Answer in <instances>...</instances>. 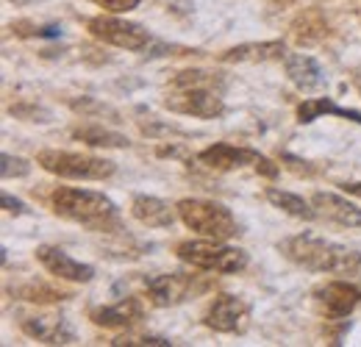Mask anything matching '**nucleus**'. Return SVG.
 Listing matches in <instances>:
<instances>
[{"mask_svg":"<svg viewBox=\"0 0 361 347\" xmlns=\"http://www.w3.org/2000/svg\"><path fill=\"white\" fill-rule=\"evenodd\" d=\"M283 253L289 261H295L298 267L312 269V272H334V275H348V278L361 275L359 250H350V248L322 239L317 233H300V236L286 239Z\"/></svg>","mask_w":361,"mask_h":347,"instance_id":"f257e3e1","label":"nucleus"},{"mask_svg":"<svg viewBox=\"0 0 361 347\" xmlns=\"http://www.w3.org/2000/svg\"><path fill=\"white\" fill-rule=\"evenodd\" d=\"M164 106L176 114L200 117V120H214L226 111V100L217 87V78L203 70L178 73L170 92L164 95Z\"/></svg>","mask_w":361,"mask_h":347,"instance_id":"f03ea898","label":"nucleus"},{"mask_svg":"<svg viewBox=\"0 0 361 347\" xmlns=\"http://www.w3.org/2000/svg\"><path fill=\"white\" fill-rule=\"evenodd\" d=\"M50 203H53V212L59 217L94 228V231H103L109 222H117V206L103 192L61 186L53 192Z\"/></svg>","mask_w":361,"mask_h":347,"instance_id":"7ed1b4c3","label":"nucleus"},{"mask_svg":"<svg viewBox=\"0 0 361 347\" xmlns=\"http://www.w3.org/2000/svg\"><path fill=\"white\" fill-rule=\"evenodd\" d=\"M178 214L183 225L206 239H220L228 242L231 236L239 233V225L233 214L217 200H203V197H183L178 203Z\"/></svg>","mask_w":361,"mask_h":347,"instance_id":"20e7f679","label":"nucleus"},{"mask_svg":"<svg viewBox=\"0 0 361 347\" xmlns=\"http://www.w3.org/2000/svg\"><path fill=\"white\" fill-rule=\"evenodd\" d=\"M37 164L67 181H106L114 175V162L90 156V153H67V150H39Z\"/></svg>","mask_w":361,"mask_h":347,"instance_id":"39448f33","label":"nucleus"},{"mask_svg":"<svg viewBox=\"0 0 361 347\" xmlns=\"http://www.w3.org/2000/svg\"><path fill=\"white\" fill-rule=\"evenodd\" d=\"M180 261L206 269V272H242L247 267V253L242 248H231L220 239H195L180 242L176 248Z\"/></svg>","mask_w":361,"mask_h":347,"instance_id":"423d86ee","label":"nucleus"},{"mask_svg":"<svg viewBox=\"0 0 361 347\" xmlns=\"http://www.w3.org/2000/svg\"><path fill=\"white\" fill-rule=\"evenodd\" d=\"M197 162L209 170H217V173H228V170H242V167H253L256 173L275 178L278 167L272 164L267 156H262L259 150H250V147H236V145H228V142H217L206 150L197 153Z\"/></svg>","mask_w":361,"mask_h":347,"instance_id":"0eeeda50","label":"nucleus"},{"mask_svg":"<svg viewBox=\"0 0 361 347\" xmlns=\"http://www.w3.org/2000/svg\"><path fill=\"white\" fill-rule=\"evenodd\" d=\"M90 34L94 39L123 50H145L150 44V31L139 23L123 20V17H94L90 20Z\"/></svg>","mask_w":361,"mask_h":347,"instance_id":"6e6552de","label":"nucleus"},{"mask_svg":"<svg viewBox=\"0 0 361 347\" xmlns=\"http://www.w3.org/2000/svg\"><path fill=\"white\" fill-rule=\"evenodd\" d=\"M247 317L250 308L242 298L236 295H220L214 298V303L206 311V328L217 331V334H242L247 328Z\"/></svg>","mask_w":361,"mask_h":347,"instance_id":"1a4fd4ad","label":"nucleus"},{"mask_svg":"<svg viewBox=\"0 0 361 347\" xmlns=\"http://www.w3.org/2000/svg\"><path fill=\"white\" fill-rule=\"evenodd\" d=\"M314 300L325 317L345 319L356 308H361V289L348 284V281H331V284L314 289Z\"/></svg>","mask_w":361,"mask_h":347,"instance_id":"9d476101","label":"nucleus"},{"mask_svg":"<svg viewBox=\"0 0 361 347\" xmlns=\"http://www.w3.org/2000/svg\"><path fill=\"white\" fill-rule=\"evenodd\" d=\"M23 334L37 339V342H45V345H73L75 342V331L73 325L61 317V314H34V317H25L20 322Z\"/></svg>","mask_w":361,"mask_h":347,"instance_id":"9b49d317","label":"nucleus"},{"mask_svg":"<svg viewBox=\"0 0 361 347\" xmlns=\"http://www.w3.org/2000/svg\"><path fill=\"white\" fill-rule=\"evenodd\" d=\"M37 259L42 261L50 275L61 278V281H73V284H90L94 278V267L90 264H81L73 256H67L61 248H53V245H42L37 248Z\"/></svg>","mask_w":361,"mask_h":347,"instance_id":"f8f14e48","label":"nucleus"},{"mask_svg":"<svg viewBox=\"0 0 361 347\" xmlns=\"http://www.w3.org/2000/svg\"><path fill=\"white\" fill-rule=\"evenodd\" d=\"M192 292V278L189 275H150L145 278V295L147 300L159 308H170V305H178L189 298Z\"/></svg>","mask_w":361,"mask_h":347,"instance_id":"ddd939ff","label":"nucleus"},{"mask_svg":"<svg viewBox=\"0 0 361 347\" xmlns=\"http://www.w3.org/2000/svg\"><path fill=\"white\" fill-rule=\"evenodd\" d=\"M283 70H286V78L300 92H319V89L328 87L322 67L317 64V59L306 56V53H286Z\"/></svg>","mask_w":361,"mask_h":347,"instance_id":"4468645a","label":"nucleus"},{"mask_svg":"<svg viewBox=\"0 0 361 347\" xmlns=\"http://www.w3.org/2000/svg\"><path fill=\"white\" fill-rule=\"evenodd\" d=\"M312 203L317 209V217H325L336 225H345V228H361V209L356 203H350L348 197L334 195V192H317Z\"/></svg>","mask_w":361,"mask_h":347,"instance_id":"2eb2a0df","label":"nucleus"},{"mask_svg":"<svg viewBox=\"0 0 361 347\" xmlns=\"http://www.w3.org/2000/svg\"><path fill=\"white\" fill-rule=\"evenodd\" d=\"M131 214L147 228H170L180 217L178 206H170L167 200L153 195H136L131 200Z\"/></svg>","mask_w":361,"mask_h":347,"instance_id":"dca6fc26","label":"nucleus"},{"mask_svg":"<svg viewBox=\"0 0 361 347\" xmlns=\"http://www.w3.org/2000/svg\"><path fill=\"white\" fill-rule=\"evenodd\" d=\"M286 59L283 42H245L220 53V61L226 64H264V61H281Z\"/></svg>","mask_w":361,"mask_h":347,"instance_id":"f3484780","label":"nucleus"},{"mask_svg":"<svg viewBox=\"0 0 361 347\" xmlns=\"http://www.w3.org/2000/svg\"><path fill=\"white\" fill-rule=\"evenodd\" d=\"M90 317L94 325H103V328H128L136 319H142V305H139V300L128 298V300H120L114 305L94 308Z\"/></svg>","mask_w":361,"mask_h":347,"instance_id":"a211bd4d","label":"nucleus"},{"mask_svg":"<svg viewBox=\"0 0 361 347\" xmlns=\"http://www.w3.org/2000/svg\"><path fill=\"white\" fill-rule=\"evenodd\" d=\"M319 114H336V117H345V120L359 123L361 126L359 111H353V109H342V106H336V103L328 100V97H312V100H303V103L298 106V123H314Z\"/></svg>","mask_w":361,"mask_h":347,"instance_id":"6ab92c4d","label":"nucleus"},{"mask_svg":"<svg viewBox=\"0 0 361 347\" xmlns=\"http://www.w3.org/2000/svg\"><path fill=\"white\" fill-rule=\"evenodd\" d=\"M267 200H270L275 209H281V212H286L289 217H298V219H314L317 217V209L314 203H306L303 197H298V195H292V192H286V189H278V186H270L267 192Z\"/></svg>","mask_w":361,"mask_h":347,"instance_id":"aec40b11","label":"nucleus"},{"mask_svg":"<svg viewBox=\"0 0 361 347\" xmlns=\"http://www.w3.org/2000/svg\"><path fill=\"white\" fill-rule=\"evenodd\" d=\"M75 139H81L84 145L90 147H128V136L117 133V130H109L103 126H84V128H75L73 130Z\"/></svg>","mask_w":361,"mask_h":347,"instance_id":"412c9836","label":"nucleus"},{"mask_svg":"<svg viewBox=\"0 0 361 347\" xmlns=\"http://www.w3.org/2000/svg\"><path fill=\"white\" fill-rule=\"evenodd\" d=\"M0 162H3V164H0L3 178H25V175L31 173V164H28L23 156H8V153H3Z\"/></svg>","mask_w":361,"mask_h":347,"instance_id":"4be33fe9","label":"nucleus"},{"mask_svg":"<svg viewBox=\"0 0 361 347\" xmlns=\"http://www.w3.org/2000/svg\"><path fill=\"white\" fill-rule=\"evenodd\" d=\"M70 109L78 111V114H111V117H117L114 109H109V106H103V103H97V100H92V97L70 100Z\"/></svg>","mask_w":361,"mask_h":347,"instance_id":"5701e85b","label":"nucleus"},{"mask_svg":"<svg viewBox=\"0 0 361 347\" xmlns=\"http://www.w3.org/2000/svg\"><path fill=\"white\" fill-rule=\"evenodd\" d=\"M111 345H117V347H167V345H173V342H167V339H161V336H139V339H131V336H128V339H126V336H123V339H114V342H111Z\"/></svg>","mask_w":361,"mask_h":347,"instance_id":"b1692460","label":"nucleus"},{"mask_svg":"<svg viewBox=\"0 0 361 347\" xmlns=\"http://www.w3.org/2000/svg\"><path fill=\"white\" fill-rule=\"evenodd\" d=\"M92 3H97L100 8H109L114 14H126V11H134L142 0H92Z\"/></svg>","mask_w":361,"mask_h":347,"instance_id":"393cba45","label":"nucleus"},{"mask_svg":"<svg viewBox=\"0 0 361 347\" xmlns=\"http://www.w3.org/2000/svg\"><path fill=\"white\" fill-rule=\"evenodd\" d=\"M3 206H6L8 214H25L23 200H17V197H11V195H3Z\"/></svg>","mask_w":361,"mask_h":347,"instance_id":"a878e982","label":"nucleus"},{"mask_svg":"<svg viewBox=\"0 0 361 347\" xmlns=\"http://www.w3.org/2000/svg\"><path fill=\"white\" fill-rule=\"evenodd\" d=\"M345 189H348V192H356V195H361V183H350V186L345 183Z\"/></svg>","mask_w":361,"mask_h":347,"instance_id":"bb28decb","label":"nucleus"}]
</instances>
